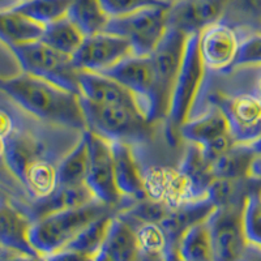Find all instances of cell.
Masks as SVG:
<instances>
[{
    "mask_svg": "<svg viewBox=\"0 0 261 261\" xmlns=\"http://www.w3.org/2000/svg\"><path fill=\"white\" fill-rule=\"evenodd\" d=\"M0 92L15 103L43 122L85 130L86 120L80 95L60 89L41 79L22 73L15 77H0Z\"/></svg>",
    "mask_w": 261,
    "mask_h": 261,
    "instance_id": "cell-1",
    "label": "cell"
},
{
    "mask_svg": "<svg viewBox=\"0 0 261 261\" xmlns=\"http://www.w3.org/2000/svg\"><path fill=\"white\" fill-rule=\"evenodd\" d=\"M4 165L33 200L50 195L58 186V165L39 140L18 128L7 140Z\"/></svg>",
    "mask_w": 261,
    "mask_h": 261,
    "instance_id": "cell-2",
    "label": "cell"
},
{
    "mask_svg": "<svg viewBox=\"0 0 261 261\" xmlns=\"http://www.w3.org/2000/svg\"><path fill=\"white\" fill-rule=\"evenodd\" d=\"M116 213L99 200L48 214L32 222L28 232L30 246L42 258L62 251L84 228L99 217Z\"/></svg>",
    "mask_w": 261,
    "mask_h": 261,
    "instance_id": "cell-3",
    "label": "cell"
},
{
    "mask_svg": "<svg viewBox=\"0 0 261 261\" xmlns=\"http://www.w3.org/2000/svg\"><path fill=\"white\" fill-rule=\"evenodd\" d=\"M205 64L199 47V34L188 37L183 63L172 88L167 115L165 118V136L170 145L175 146L180 139V128L192 118L193 105L201 90L205 77Z\"/></svg>",
    "mask_w": 261,
    "mask_h": 261,
    "instance_id": "cell-4",
    "label": "cell"
},
{
    "mask_svg": "<svg viewBox=\"0 0 261 261\" xmlns=\"http://www.w3.org/2000/svg\"><path fill=\"white\" fill-rule=\"evenodd\" d=\"M86 129L107 141L143 143L153 135L150 123L140 111L120 106H106L88 101L80 95Z\"/></svg>",
    "mask_w": 261,
    "mask_h": 261,
    "instance_id": "cell-5",
    "label": "cell"
},
{
    "mask_svg": "<svg viewBox=\"0 0 261 261\" xmlns=\"http://www.w3.org/2000/svg\"><path fill=\"white\" fill-rule=\"evenodd\" d=\"M22 72L41 79L60 89L80 95L79 69L72 57L46 45L41 39L9 47Z\"/></svg>",
    "mask_w": 261,
    "mask_h": 261,
    "instance_id": "cell-6",
    "label": "cell"
},
{
    "mask_svg": "<svg viewBox=\"0 0 261 261\" xmlns=\"http://www.w3.org/2000/svg\"><path fill=\"white\" fill-rule=\"evenodd\" d=\"M170 7L145 8L120 17H110L103 32L120 36L132 46V55L149 57L169 28Z\"/></svg>",
    "mask_w": 261,
    "mask_h": 261,
    "instance_id": "cell-7",
    "label": "cell"
},
{
    "mask_svg": "<svg viewBox=\"0 0 261 261\" xmlns=\"http://www.w3.org/2000/svg\"><path fill=\"white\" fill-rule=\"evenodd\" d=\"M101 73L120 83L135 95L140 111L149 122L155 123L165 119L150 57L130 55Z\"/></svg>",
    "mask_w": 261,
    "mask_h": 261,
    "instance_id": "cell-8",
    "label": "cell"
},
{
    "mask_svg": "<svg viewBox=\"0 0 261 261\" xmlns=\"http://www.w3.org/2000/svg\"><path fill=\"white\" fill-rule=\"evenodd\" d=\"M209 102L226 116L237 144L251 145L261 139V102L257 98L247 93H217Z\"/></svg>",
    "mask_w": 261,
    "mask_h": 261,
    "instance_id": "cell-9",
    "label": "cell"
},
{
    "mask_svg": "<svg viewBox=\"0 0 261 261\" xmlns=\"http://www.w3.org/2000/svg\"><path fill=\"white\" fill-rule=\"evenodd\" d=\"M85 135L89 144L90 155L89 171L85 184L95 199L118 212L124 197L116 184L110 141L93 134L89 129H85Z\"/></svg>",
    "mask_w": 261,
    "mask_h": 261,
    "instance_id": "cell-10",
    "label": "cell"
},
{
    "mask_svg": "<svg viewBox=\"0 0 261 261\" xmlns=\"http://www.w3.org/2000/svg\"><path fill=\"white\" fill-rule=\"evenodd\" d=\"M188 37L181 30L169 27L160 45L149 55L154 67L158 95L165 118L169 111L172 88L183 63Z\"/></svg>",
    "mask_w": 261,
    "mask_h": 261,
    "instance_id": "cell-11",
    "label": "cell"
},
{
    "mask_svg": "<svg viewBox=\"0 0 261 261\" xmlns=\"http://www.w3.org/2000/svg\"><path fill=\"white\" fill-rule=\"evenodd\" d=\"M244 204L217 208L209 217L214 261H241L247 239L243 228Z\"/></svg>",
    "mask_w": 261,
    "mask_h": 261,
    "instance_id": "cell-12",
    "label": "cell"
},
{
    "mask_svg": "<svg viewBox=\"0 0 261 261\" xmlns=\"http://www.w3.org/2000/svg\"><path fill=\"white\" fill-rule=\"evenodd\" d=\"M130 55L132 46L127 39L102 32L85 37L83 45L73 54L72 60L79 71L101 73Z\"/></svg>",
    "mask_w": 261,
    "mask_h": 261,
    "instance_id": "cell-13",
    "label": "cell"
},
{
    "mask_svg": "<svg viewBox=\"0 0 261 261\" xmlns=\"http://www.w3.org/2000/svg\"><path fill=\"white\" fill-rule=\"evenodd\" d=\"M244 34L225 21L214 22L199 34V47L205 68L226 73L231 68Z\"/></svg>",
    "mask_w": 261,
    "mask_h": 261,
    "instance_id": "cell-14",
    "label": "cell"
},
{
    "mask_svg": "<svg viewBox=\"0 0 261 261\" xmlns=\"http://www.w3.org/2000/svg\"><path fill=\"white\" fill-rule=\"evenodd\" d=\"M228 0H176L169 8V27L187 36L200 34L205 28L222 20Z\"/></svg>",
    "mask_w": 261,
    "mask_h": 261,
    "instance_id": "cell-15",
    "label": "cell"
},
{
    "mask_svg": "<svg viewBox=\"0 0 261 261\" xmlns=\"http://www.w3.org/2000/svg\"><path fill=\"white\" fill-rule=\"evenodd\" d=\"M80 95L88 101L106 106H120L140 111L135 95L122 84L97 72H79ZM141 113V111H140ZM143 114V113H141Z\"/></svg>",
    "mask_w": 261,
    "mask_h": 261,
    "instance_id": "cell-16",
    "label": "cell"
},
{
    "mask_svg": "<svg viewBox=\"0 0 261 261\" xmlns=\"http://www.w3.org/2000/svg\"><path fill=\"white\" fill-rule=\"evenodd\" d=\"M110 146L116 184L123 197L129 201L148 197L149 191L130 144L123 141H110Z\"/></svg>",
    "mask_w": 261,
    "mask_h": 261,
    "instance_id": "cell-17",
    "label": "cell"
},
{
    "mask_svg": "<svg viewBox=\"0 0 261 261\" xmlns=\"http://www.w3.org/2000/svg\"><path fill=\"white\" fill-rule=\"evenodd\" d=\"M216 209L217 206L208 196L204 199L184 201L172 206L169 216L161 222L167 237V251L175 249L181 235L192 226L208 221Z\"/></svg>",
    "mask_w": 261,
    "mask_h": 261,
    "instance_id": "cell-18",
    "label": "cell"
},
{
    "mask_svg": "<svg viewBox=\"0 0 261 261\" xmlns=\"http://www.w3.org/2000/svg\"><path fill=\"white\" fill-rule=\"evenodd\" d=\"M95 200L94 195L85 183L73 186H58L50 195L42 199L34 200L32 205L25 209V214L32 222L48 214L57 213L64 209L80 206Z\"/></svg>",
    "mask_w": 261,
    "mask_h": 261,
    "instance_id": "cell-19",
    "label": "cell"
},
{
    "mask_svg": "<svg viewBox=\"0 0 261 261\" xmlns=\"http://www.w3.org/2000/svg\"><path fill=\"white\" fill-rule=\"evenodd\" d=\"M30 221L22 209L8 201H0V243L21 252L39 256L29 243ZM41 257V256H39Z\"/></svg>",
    "mask_w": 261,
    "mask_h": 261,
    "instance_id": "cell-20",
    "label": "cell"
},
{
    "mask_svg": "<svg viewBox=\"0 0 261 261\" xmlns=\"http://www.w3.org/2000/svg\"><path fill=\"white\" fill-rule=\"evenodd\" d=\"M228 134L231 132L227 119L220 109L214 106L199 118L188 119L180 128V139L196 144L200 148Z\"/></svg>",
    "mask_w": 261,
    "mask_h": 261,
    "instance_id": "cell-21",
    "label": "cell"
},
{
    "mask_svg": "<svg viewBox=\"0 0 261 261\" xmlns=\"http://www.w3.org/2000/svg\"><path fill=\"white\" fill-rule=\"evenodd\" d=\"M43 28L12 8L0 11V42L8 48L38 41L43 34Z\"/></svg>",
    "mask_w": 261,
    "mask_h": 261,
    "instance_id": "cell-22",
    "label": "cell"
},
{
    "mask_svg": "<svg viewBox=\"0 0 261 261\" xmlns=\"http://www.w3.org/2000/svg\"><path fill=\"white\" fill-rule=\"evenodd\" d=\"M102 249L113 261H137L141 252L135 227L116 214Z\"/></svg>",
    "mask_w": 261,
    "mask_h": 261,
    "instance_id": "cell-23",
    "label": "cell"
},
{
    "mask_svg": "<svg viewBox=\"0 0 261 261\" xmlns=\"http://www.w3.org/2000/svg\"><path fill=\"white\" fill-rule=\"evenodd\" d=\"M181 261H214L213 242L208 221L188 228L179 239L175 249Z\"/></svg>",
    "mask_w": 261,
    "mask_h": 261,
    "instance_id": "cell-24",
    "label": "cell"
},
{
    "mask_svg": "<svg viewBox=\"0 0 261 261\" xmlns=\"http://www.w3.org/2000/svg\"><path fill=\"white\" fill-rule=\"evenodd\" d=\"M256 155L249 145L237 144L212 162L214 178L232 180L251 178V166Z\"/></svg>",
    "mask_w": 261,
    "mask_h": 261,
    "instance_id": "cell-25",
    "label": "cell"
},
{
    "mask_svg": "<svg viewBox=\"0 0 261 261\" xmlns=\"http://www.w3.org/2000/svg\"><path fill=\"white\" fill-rule=\"evenodd\" d=\"M89 144L85 130H83L79 143L58 163V186L85 183L89 171Z\"/></svg>",
    "mask_w": 261,
    "mask_h": 261,
    "instance_id": "cell-26",
    "label": "cell"
},
{
    "mask_svg": "<svg viewBox=\"0 0 261 261\" xmlns=\"http://www.w3.org/2000/svg\"><path fill=\"white\" fill-rule=\"evenodd\" d=\"M67 17L85 37L103 32L110 20L99 0H72Z\"/></svg>",
    "mask_w": 261,
    "mask_h": 261,
    "instance_id": "cell-27",
    "label": "cell"
},
{
    "mask_svg": "<svg viewBox=\"0 0 261 261\" xmlns=\"http://www.w3.org/2000/svg\"><path fill=\"white\" fill-rule=\"evenodd\" d=\"M85 36L67 16L43 28L41 41L60 53L73 57L83 45Z\"/></svg>",
    "mask_w": 261,
    "mask_h": 261,
    "instance_id": "cell-28",
    "label": "cell"
},
{
    "mask_svg": "<svg viewBox=\"0 0 261 261\" xmlns=\"http://www.w3.org/2000/svg\"><path fill=\"white\" fill-rule=\"evenodd\" d=\"M114 216H115V213H107L93 221L90 225L84 228L77 237L74 238L68 246L65 247V249L77 251V252L85 253V255L94 258L98 253L101 252L105 243H106Z\"/></svg>",
    "mask_w": 261,
    "mask_h": 261,
    "instance_id": "cell-29",
    "label": "cell"
},
{
    "mask_svg": "<svg viewBox=\"0 0 261 261\" xmlns=\"http://www.w3.org/2000/svg\"><path fill=\"white\" fill-rule=\"evenodd\" d=\"M72 0H21L12 7L20 15L46 27L68 15Z\"/></svg>",
    "mask_w": 261,
    "mask_h": 261,
    "instance_id": "cell-30",
    "label": "cell"
},
{
    "mask_svg": "<svg viewBox=\"0 0 261 261\" xmlns=\"http://www.w3.org/2000/svg\"><path fill=\"white\" fill-rule=\"evenodd\" d=\"M222 21L248 34L261 25V0H228Z\"/></svg>",
    "mask_w": 261,
    "mask_h": 261,
    "instance_id": "cell-31",
    "label": "cell"
},
{
    "mask_svg": "<svg viewBox=\"0 0 261 261\" xmlns=\"http://www.w3.org/2000/svg\"><path fill=\"white\" fill-rule=\"evenodd\" d=\"M243 228L247 243L261 248V183L247 196L243 208Z\"/></svg>",
    "mask_w": 261,
    "mask_h": 261,
    "instance_id": "cell-32",
    "label": "cell"
},
{
    "mask_svg": "<svg viewBox=\"0 0 261 261\" xmlns=\"http://www.w3.org/2000/svg\"><path fill=\"white\" fill-rule=\"evenodd\" d=\"M135 230L140 251L146 253H166L169 243L161 223H141Z\"/></svg>",
    "mask_w": 261,
    "mask_h": 261,
    "instance_id": "cell-33",
    "label": "cell"
},
{
    "mask_svg": "<svg viewBox=\"0 0 261 261\" xmlns=\"http://www.w3.org/2000/svg\"><path fill=\"white\" fill-rule=\"evenodd\" d=\"M261 65V33H248L242 38L241 45L238 48L231 68L227 72L237 68H246V67H260ZM226 72V73H227Z\"/></svg>",
    "mask_w": 261,
    "mask_h": 261,
    "instance_id": "cell-34",
    "label": "cell"
},
{
    "mask_svg": "<svg viewBox=\"0 0 261 261\" xmlns=\"http://www.w3.org/2000/svg\"><path fill=\"white\" fill-rule=\"evenodd\" d=\"M110 17H120L153 7H171L170 0H99Z\"/></svg>",
    "mask_w": 261,
    "mask_h": 261,
    "instance_id": "cell-35",
    "label": "cell"
},
{
    "mask_svg": "<svg viewBox=\"0 0 261 261\" xmlns=\"http://www.w3.org/2000/svg\"><path fill=\"white\" fill-rule=\"evenodd\" d=\"M225 74L234 76V92L251 94L261 102V65L260 67H246V68L232 69Z\"/></svg>",
    "mask_w": 261,
    "mask_h": 261,
    "instance_id": "cell-36",
    "label": "cell"
},
{
    "mask_svg": "<svg viewBox=\"0 0 261 261\" xmlns=\"http://www.w3.org/2000/svg\"><path fill=\"white\" fill-rule=\"evenodd\" d=\"M17 129L18 125L15 116L8 110L0 107V137L4 140H8Z\"/></svg>",
    "mask_w": 261,
    "mask_h": 261,
    "instance_id": "cell-37",
    "label": "cell"
},
{
    "mask_svg": "<svg viewBox=\"0 0 261 261\" xmlns=\"http://www.w3.org/2000/svg\"><path fill=\"white\" fill-rule=\"evenodd\" d=\"M43 261H94V258L85 253L72 251V249H62L55 253L45 256Z\"/></svg>",
    "mask_w": 261,
    "mask_h": 261,
    "instance_id": "cell-38",
    "label": "cell"
},
{
    "mask_svg": "<svg viewBox=\"0 0 261 261\" xmlns=\"http://www.w3.org/2000/svg\"><path fill=\"white\" fill-rule=\"evenodd\" d=\"M0 261H43L39 256L30 255V253L21 252L17 249L9 248L6 246H0Z\"/></svg>",
    "mask_w": 261,
    "mask_h": 261,
    "instance_id": "cell-39",
    "label": "cell"
},
{
    "mask_svg": "<svg viewBox=\"0 0 261 261\" xmlns=\"http://www.w3.org/2000/svg\"><path fill=\"white\" fill-rule=\"evenodd\" d=\"M241 261H261V248L248 244Z\"/></svg>",
    "mask_w": 261,
    "mask_h": 261,
    "instance_id": "cell-40",
    "label": "cell"
},
{
    "mask_svg": "<svg viewBox=\"0 0 261 261\" xmlns=\"http://www.w3.org/2000/svg\"><path fill=\"white\" fill-rule=\"evenodd\" d=\"M251 178L261 183V154L256 155L251 166Z\"/></svg>",
    "mask_w": 261,
    "mask_h": 261,
    "instance_id": "cell-41",
    "label": "cell"
},
{
    "mask_svg": "<svg viewBox=\"0 0 261 261\" xmlns=\"http://www.w3.org/2000/svg\"><path fill=\"white\" fill-rule=\"evenodd\" d=\"M137 261H167L166 260V253H146V252H140L139 260Z\"/></svg>",
    "mask_w": 261,
    "mask_h": 261,
    "instance_id": "cell-42",
    "label": "cell"
},
{
    "mask_svg": "<svg viewBox=\"0 0 261 261\" xmlns=\"http://www.w3.org/2000/svg\"><path fill=\"white\" fill-rule=\"evenodd\" d=\"M94 261H113V260H111L110 256L107 255L106 251H105V249H102L101 252L98 253V255L94 257Z\"/></svg>",
    "mask_w": 261,
    "mask_h": 261,
    "instance_id": "cell-43",
    "label": "cell"
},
{
    "mask_svg": "<svg viewBox=\"0 0 261 261\" xmlns=\"http://www.w3.org/2000/svg\"><path fill=\"white\" fill-rule=\"evenodd\" d=\"M166 260L167 261H181L179 257L178 252L175 251H166Z\"/></svg>",
    "mask_w": 261,
    "mask_h": 261,
    "instance_id": "cell-44",
    "label": "cell"
},
{
    "mask_svg": "<svg viewBox=\"0 0 261 261\" xmlns=\"http://www.w3.org/2000/svg\"><path fill=\"white\" fill-rule=\"evenodd\" d=\"M251 148L253 149V151H255L256 154H261V139H258L257 141H255V143L253 144H251Z\"/></svg>",
    "mask_w": 261,
    "mask_h": 261,
    "instance_id": "cell-45",
    "label": "cell"
},
{
    "mask_svg": "<svg viewBox=\"0 0 261 261\" xmlns=\"http://www.w3.org/2000/svg\"><path fill=\"white\" fill-rule=\"evenodd\" d=\"M4 200H6V199H4L3 196H2V193H0V201H4Z\"/></svg>",
    "mask_w": 261,
    "mask_h": 261,
    "instance_id": "cell-46",
    "label": "cell"
},
{
    "mask_svg": "<svg viewBox=\"0 0 261 261\" xmlns=\"http://www.w3.org/2000/svg\"><path fill=\"white\" fill-rule=\"evenodd\" d=\"M256 32H260V33H261V25L257 28V30H256Z\"/></svg>",
    "mask_w": 261,
    "mask_h": 261,
    "instance_id": "cell-47",
    "label": "cell"
},
{
    "mask_svg": "<svg viewBox=\"0 0 261 261\" xmlns=\"http://www.w3.org/2000/svg\"><path fill=\"white\" fill-rule=\"evenodd\" d=\"M170 2H176V0H170Z\"/></svg>",
    "mask_w": 261,
    "mask_h": 261,
    "instance_id": "cell-48",
    "label": "cell"
},
{
    "mask_svg": "<svg viewBox=\"0 0 261 261\" xmlns=\"http://www.w3.org/2000/svg\"><path fill=\"white\" fill-rule=\"evenodd\" d=\"M0 246H2V243H0Z\"/></svg>",
    "mask_w": 261,
    "mask_h": 261,
    "instance_id": "cell-49",
    "label": "cell"
}]
</instances>
